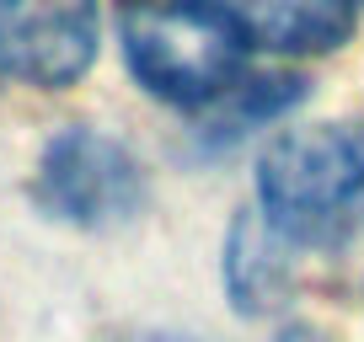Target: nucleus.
I'll return each mask as SVG.
<instances>
[{"label": "nucleus", "mask_w": 364, "mask_h": 342, "mask_svg": "<svg viewBox=\"0 0 364 342\" xmlns=\"http://www.w3.org/2000/svg\"><path fill=\"white\" fill-rule=\"evenodd\" d=\"M118 48L145 96L215 107L247 75L252 38L230 0H118Z\"/></svg>", "instance_id": "1"}, {"label": "nucleus", "mask_w": 364, "mask_h": 342, "mask_svg": "<svg viewBox=\"0 0 364 342\" xmlns=\"http://www.w3.org/2000/svg\"><path fill=\"white\" fill-rule=\"evenodd\" d=\"M33 198L48 219L75 230H124L145 209V166L124 139L70 123L43 145L33 171Z\"/></svg>", "instance_id": "3"}, {"label": "nucleus", "mask_w": 364, "mask_h": 342, "mask_svg": "<svg viewBox=\"0 0 364 342\" xmlns=\"http://www.w3.org/2000/svg\"><path fill=\"white\" fill-rule=\"evenodd\" d=\"M230 11L273 54H332L359 27V0H230Z\"/></svg>", "instance_id": "5"}, {"label": "nucleus", "mask_w": 364, "mask_h": 342, "mask_svg": "<svg viewBox=\"0 0 364 342\" xmlns=\"http://www.w3.org/2000/svg\"><path fill=\"white\" fill-rule=\"evenodd\" d=\"M102 0H0V80L65 92L97 59Z\"/></svg>", "instance_id": "4"}, {"label": "nucleus", "mask_w": 364, "mask_h": 342, "mask_svg": "<svg viewBox=\"0 0 364 342\" xmlns=\"http://www.w3.org/2000/svg\"><path fill=\"white\" fill-rule=\"evenodd\" d=\"M257 214L289 246H338L364 219V118L273 134L257 155Z\"/></svg>", "instance_id": "2"}, {"label": "nucleus", "mask_w": 364, "mask_h": 342, "mask_svg": "<svg viewBox=\"0 0 364 342\" xmlns=\"http://www.w3.org/2000/svg\"><path fill=\"white\" fill-rule=\"evenodd\" d=\"M284 251H289V241L279 236L257 209L230 225L225 267H220V273H225L230 299H236L247 316H257V310L279 305V299L289 294V257H284Z\"/></svg>", "instance_id": "6"}]
</instances>
